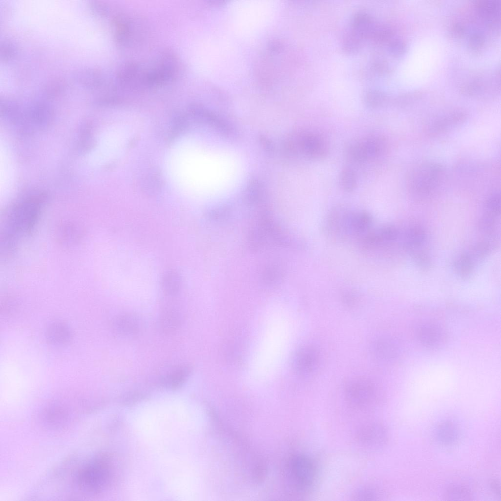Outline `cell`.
Masks as SVG:
<instances>
[{
    "label": "cell",
    "instance_id": "obj_1",
    "mask_svg": "<svg viewBox=\"0 0 501 501\" xmlns=\"http://www.w3.org/2000/svg\"><path fill=\"white\" fill-rule=\"evenodd\" d=\"M41 204L40 199L32 198L11 208L4 221V243L12 246L15 239L30 233L39 219Z\"/></svg>",
    "mask_w": 501,
    "mask_h": 501
},
{
    "label": "cell",
    "instance_id": "obj_2",
    "mask_svg": "<svg viewBox=\"0 0 501 501\" xmlns=\"http://www.w3.org/2000/svg\"><path fill=\"white\" fill-rule=\"evenodd\" d=\"M114 474V464L111 456L100 454L80 468L76 475V484L82 492L97 494L108 487Z\"/></svg>",
    "mask_w": 501,
    "mask_h": 501
},
{
    "label": "cell",
    "instance_id": "obj_3",
    "mask_svg": "<svg viewBox=\"0 0 501 501\" xmlns=\"http://www.w3.org/2000/svg\"><path fill=\"white\" fill-rule=\"evenodd\" d=\"M316 470L313 460L308 456L298 454L292 456L286 468V478L289 485L295 491L303 493L313 486Z\"/></svg>",
    "mask_w": 501,
    "mask_h": 501
},
{
    "label": "cell",
    "instance_id": "obj_4",
    "mask_svg": "<svg viewBox=\"0 0 501 501\" xmlns=\"http://www.w3.org/2000/svg\"><path fill=\"white\" fill-rule=\"evenodd\" d=\"M443 176V170L439 165L431 163L422 164L409 173L407 186L413 193L429 194L440 186Z\"/></svg>",
    "mask_w": 501,
    "mask_h": 501
},
{
    "label": "cell",
    "instance_id": "obj_5",
    "mask_svg": "<svg viewBox=\"0 0 501 501\" xmlns=\"http://www.w3.org/2000/svg\"><path fill=\"white\" fill-rule=\"evenodd\" d=\"M347 401L351 406L364 409L376 401L377 390L374 384L365 378H356L347 384L345 389Z\"/></svg>",
    "mask_w": 501,
    "mask_h": 501
},
{
    "label": "cell",
    "instance_id": "obj_6",
    "mask_svg": "<svg viewBox=\"0 0 501 501\" xmlns=\"http://www.w3.org/2000/svg\"><path fill=\"white\" fill-rule=\"evenodd\" d=\"M386 147L384 139L378 136H370L351 143L347 148L346 154L351 160L363 163L381 156Z\"/></svg>",
    "mask_w": 501,
    "mask_h": 501
},
{
    "label": "cell",
    "instance_id": "obj_7",
    "mask_svg": "<svg viewBox=\"0 0 501 501\" xmlns=\"http://www.w3.org/2000/svg\"><path fill=\"white\" fill-rule=\"evenodd\" d=\"M301 152L307 157L319 159L325 157L329 151V145L325 138L315 132L303 134L298 140Z\"/></svg>",
    "mask_w": 501,
    "mask_h": 501
},
{
    "label": "cell",
    "instance_id": "obj_8",
    "mask_svg": "<svg viewBox=\"0 0 501 501\" xmlns=\"http://www.w3.org/2000/svg\"><path fill=\"white\" fill-rule=\"evenodd\" d=\"M417 338L424 346L435 349L441 346L445 342L446 333L440 325L433 323L422 324L417 330Z\"/></svg>",
    "mask_w": 501,
    "mask_h": 501
},
{
    "label": "cell",
    "instance_id": "obj_9",
    "mask_svg": "<svg viewBox=\"0 0 501 501\" xmlns=\"http://www.w3.org/2000/svg\"><path fill=\"white\" fill-rule=\"evenodd\" d=\"M356 438L359 443L370 447L381 446L386 442L387 432L380 424L374 423L360 427L356 433Z\"/></svg>",
    "mask_w": 501,
    "mask_h": 501
},
{
    "label": "cell",
    "instance_id": "obj_10",
    "mask_svg": "<svg viewBox=\"0 0 501 501\" xmlns=\"http://www.w3.org/2000/svg\"><path fill=\"white\" fill-rule=\"evenodd\" d=\"M319 361V354L314 347L308 346L301 349L295 360L296 369L300 374H308L315 370Z\"/></svg>",
    "mask_w": 501,
    "mask_h": 501
},
{
    "label": "cell",
    "instance_id": "obj_11",
    "mask_svg": "<svg viewBox=\"0 0 501 501\" xmlns=\"http://www.w3.org/2000/svg\"><path fill=\"white\" fill-rule=\"evenodd\" d=\"M113 325L117 333L125 336L137 334L141 328L139 319L132 313H125L117 316L114 320Z\"/></svg>",
    "mask_w": 501,
    "mask_h": 501
},
{
    "label": "cell",
    "instance_id": "obj_12",
    "mask_svg": "<svg viewBox=\"0 0 501 501\" xmlns=\"http://www.w3.org/2000/svg\"><path fill=\"white\" fill-rule=\"evenodd\" d=\"M46 336L51 344L61 346L69 342L71 333L69 327L65 323L55 321L47 327Z\"/></svg>",
    "mask_w": 501,
    "mask_h": 501
},
{
    "label": "cell",
    "instance_id": "obj_13",
    "mask_svg": "<svg viewBox=\"0 0 501 501\" xmlns=\"http://www.w3.org/2000/svg\"><path fill=\"white\" fill-rule=\"evenodd\" d=\"M190 369L187 366H182L164 375L160 379L161 384L167 387L176 388L182 386L188 377Z\"/></svg>",
    "mask_w": 501,
    "mask_h": 501
},
{
    "label": "cell",
    "instance_id": "obj_14",
    "mask_svg": "<svg viewBox=\"0 0 501 501\" xmlns=\"http://www.w3.org/2000/svg\"><path fill=\"white\" fill-rule=\"evenodd\" d=\"M182 318L180 313L174 310H167L159 317L158 321L160 331L169 334L176 331L180 326Z\"/></svg>",
    "mask_w": 501,
    "mask_h": 501
},
{
    "label": "cell",
    "instance_id": "obj_15",
    "mask_svg": "<svg viewBox=\"0 0 501 501\" xmlns=\"http://www.w3.org/2000/svg\"><path fill=\"white\" fill-rule=\"evenodd\" d=\"M161 286L167 295L177 294L181 286V278L179 273L174 270L165 272L161 278Z\"/></svg>",
    "mask_w": 501,
    "mask_h": 501
},
{
    "label": "cell",
    "instance_id": "obj_16",
    "mask_svg": "<svg viewBox=\"0 0 501 501\" xmlns=\"http://www.w3.org/2000/svg\"><path fill=\"white\" fill-rule=\"evenodd\" d=\"M425 237L424 230L421 227L414 226L407 231L405 237V243L408 246L417 247L424 242Z\"/></svg>",
    "mask_w": 501,
    "mask_h": 501
},
{
    "label": "cell",
    "instance_id": "obj_17",
    "mask_svg": "<svg viewBox=\"0 0 501 501\" xmlns=\"http://www.w3.org/2000/svg\"><path fill=\"white\" fill-rule=\"evenodd\" d=\"M339 182L340 186L343 190L351 192L355 189L357 184L356 174L350 168H344L340 174Z\"/></svg>",
    "mask_w": 501,
    "mask_h": 501
},
{
    "label": "cell",
    "instance_id": "obj_18",
    "mask_svg": "<svg viewBox=\"0 0 501 501\" xmlns=\"http://www.w3.org/2000/svg\"><path fill=\"white\" fill-rule=\"evenodd\" d=\"M473 261L468 255H462L455 262V268L458 275L462 278H467L473 270Z\"/></svg>",
    "mask_w": 501,
    "mask_h": 501
},
{
    "label": "cell",
    "instance_id": "obj_19",
    "mask_svg": "<svg viewBox=\"0 0 501 501\" xmlns=\"http://www.w3.org/2000/svg\"><path fill=\"white\" fill-rule=\"evenodd\" d=\"M439 439L444 443H451L455 440L456 436V430L454 425L450 422L443 423L438 429Z\"/></svg>",
    "mask_w": 501,
    "mask_h": 501
},
{
    "label": "cell",
    "instance_id": "obj_20",
    "mask_svg": "<svg viewBox=\"0 0 501 501\" xmlns=\"http://www.w3.org/2000/svg\"><path fill=\"white\" fill-rule=\"evenodd\" d=\"M448 500H470L472 495L470 491L465 487L454 486L449 488L445 495Z\"/></svg>",
    "mask_w": 501,
    "mask_h": 501
},
{
    "label": "cell",
    "instance_id": "obj_21",
    "mask_svg": "<svg viewBox=\"0 0 501 501\" xmlns=\"http://www.w3.org/2000/svg\"><path fill=\"white\" fill-rule=\"evenodd\" d=\"M486 208L491 215H497L501 211V197L500 194H493L486 202Z\"/></svg>",
    "mask_w": 501,
    "mask_h": 501
},
{
    "label": "cell",
    "instance_id": "obj_22",
    "mask_svg": "<svg viewBox=\"0 0 501 501\" xmlns=\"http://www.w3.org/2000/svg\"><path fill=\"white\" fill-rule=\"evenodd\" d=\"M376 351L380 355L387 356L389 354L393 353V345L388 342L383 341H380L376 345Z\"/></svg>",
    "mask_w": 501,
    "mask_h": 501
},
{
    "label": "cell",
    "instance_id": "obj_23",
    "mask_svg": "<svg viewBox=\"0 0 501 501\" xmlns=\"http://www.w3.org/2000/svg\"><path fill=\"white\" fill-rule=\"evenodd\" d=\"M490 250V246L486 243H480L474 246L473 253L475 256L482 258L488 254Z\"/></svg>",
    "mask_w": 501,
    "mask_h": 501
},
{
    "label": "cell",
    "instance_id": "obj_24",
    "mask_svg": "<svg viewBox=\"0 0 501 501\" xmlns=\"http://www.w3.org/2000/svg\"><path fill=\"white\" fill-rule=\"evenodd\" d=\"M491 216H485L482 218L479 223V227L484 232H489L494 227V222Z\"/></svg>",
    "mask_w": 501,
    "mask_h": 501
},
{
    "label": "cell",
    "instance_id": "obj_25",
    "mask_svg": "<svg viewBox=\"0 0 501 501\" xmlns=\"http://www.w3.org/2000/svg\"><path fill=\"white\" fill-rule=\"evenodd\" d=\"M376 496L375 493L370 489H362L359 490L356 493L354 497L357 498V500H370L371 498L375 497Z\"/></svg>",
    "mask_w": 501,
    "mask_h": 501
},
{
    "label": "cell",
    "instance_id": "obj_26",
    "mask_svg": "<svg viewBox=\"0 0 501 501\" xmlns=\"http://www.w3.org/2000/svg\"><path fill=\"white\" fill-rule=\"evenodd\" d=\"M4 43L3 46H1V55L4 56V59L9 58L13 55L14 53V48L9 44Z\"/></svg>",
    "mask_w": 501,
    "mask_h": 501
}]
</instances>
